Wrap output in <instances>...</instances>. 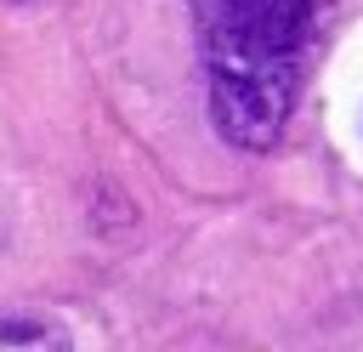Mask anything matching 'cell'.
Masks as SVG:
<instances>
[{"label":"cell","mask_w":363,"mask_h":352,"mask_svg":"<svg viewBox=\"0 0 363 352\" xmlns=\"http://www.w3.org/2000/svg\"><path fill=\"white\" fill-rule=\"evenodd\" d=\"M193 17H199L216 131L244 153H267L289 125L318 6L312 0H193Z\"/></svg>","instance_id":"cell-1"},{"label":"cell","mask_w":363,"mask_h":352,"mask_svg":"<svg viewBox=\"0 0 363 352\" xmlns=\"http://www.w3.org/2000/svg\"><path fill=\"white\" fill-rule=\"evenodd\" d=\"M11 6H17V0H11Z\"/></svg>","instance_id":"cell-3"},{"label":"cell","mask_w":363,"mask_h":352,"mask_svg":"<svg viewBox=\"0 0 363 352\" xmlns=\"http://www.w3.org/2000/svg\"><path fill=\"white\" fill-rule=\"evenodd\" d=\"M0 352H74V341L40 312H0Z\"/></svg>","instance_id":"cell-2"}]
</instances>
